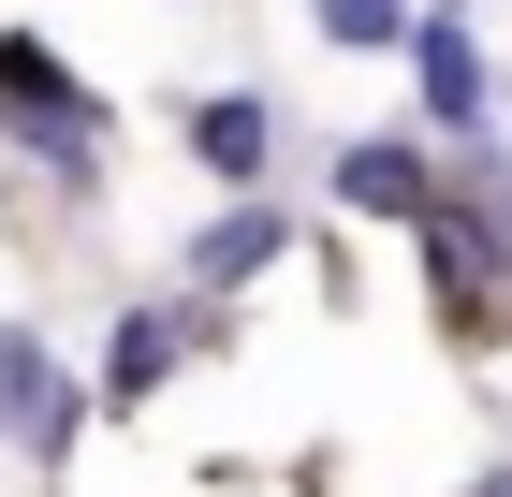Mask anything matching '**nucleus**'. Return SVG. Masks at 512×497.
<instances>
[{"instance_id":"nucleus-3","label":"nucleus","mask_w":512,"mask_h":497,"mask_svg":"<svg viewBox=\"0 0 512 497\" xmlns=\"http://www.w3.org/2000/svg\"><path fill=\"white\" fill-rule=\"evenodd\" d=\"M410 74H425V117H439V132H483V117H498V74H483L469 15H425V30H410Z\"/></svg>"},{"instance_id":"nucleus-10","label":"nucleus","mask_w":512,"mask_h":497,"mask_svg":"<svg viewBox=\"0 0 512 497\" xmlns=\"http://www.w3.org/2000/svg\"><path fill=\"white\" fill-rule=\"evenodd\" d=\"M498 264H512V234H498Z\"/></svg>"},{"instance_id":"nucleus-9","label":"nucleus","mask_w":512,"mask_h":497,"mask_svg":"<svg viewBox=\"0 0 512 497\" xmlns=\"http://www.w3.org/2000/svg\"><path fill=\"white\" fill-rule=\"evenodd\" d=\"M469 497H512V468H483V483H469Z\"/></svg>"},{"instance_id":"nucleus-8","label":"nucleus","mask_w":512,"mask_h":497,"mask_svg":"<svg viewBox=\"0 0 512 497\" xmlns=\"http://www.w3.org/2000/svg\"><path fill=\"white\" fill-rule=\"evenodd\" d=\"M308 30H322V44H352V59H381V44H410L425 15H410V0H308Z\"/></svg>"},{"instance_id":"nucleus-1","label":"nucleus","mask_w":512,"mask_h":497,"mask_svg":"<svg viewBox=\"0 0 512 497\" xmlns=\"http://www.w3.org/2000/svg\"><path fill=\"white\" fill-rule=\"evenodd\" d=\"M0 132H15V147H44V176H59V191H88V176H103V117H88L74 59H59V44H30V30H0Z\"/></svg>"},{"instance_id":"nucleus-2","label":"nucleus","mask_w":512,"mask_h":497,"mask_svg":"<svg viewBox=\"0 0 512 497\" xmlns=\"http://www.w3.org/2000/svg\"><path fill=\"white\" fill-rule=\"evenodd\" d=\"M74 424H88L74 366H59L30 322H0V439H15V454H74Z\"/></svg>"},{"instance_id":"nucleus-6","label":"nucleus","mask_w":512,"mask_h":497,"mask_svg":"<svg viewBox=\"0 0 512 497\" xmlns=\"http://www.w3.org/2000/svg\"><path fill=\"white\" fill-rule=\"evenodd\" d=\"M191 161L249 191V176L278 161V103H264V88H220V103H191Z\"/></svg>"},{"instance_id":"nucleus-7","label":"nucleus","mask_w":512,"mask_h":497,"mask_svg":"<svg viewBox=\"0 0 512 497\" xmlns=\"http://www.w3.org/2000/svg\"><path fill=\"white\" fill-rule=\"evenodd\" d=\"M278 249H293V220H278V205H220V220L191 234V278H205V293H235V278H264Z\"/></svg>"},{"instance_id":"nucleus-5","label":"nucleus","mask_w":512,"mask_h":497,"mask_svg":"<svg viewBox=\"0 0 512 497\" xmlns=\"http://www.w3.org/2000/svg\"><path fill=\"white\" fill-rule=\"evenodd\" d=\"M337 205H366V220H439V176H425V147H337Z\"/></svg>"},{"instance_id":"nucleus-4","label":"nucleus","mask_w":512,"mask_h":497,"mask_svg":"<svg viewBox=\"0 0 512 497\" xmlns=\"http://www.w3.org/2000/svg\"><path fill=\"white\" fill-rule=\"evenodd\" d=\"M205 337V307H132L118 337H103V395H118V410H147L161 381H176V351Z\"/></svg>"}]
</instances>
